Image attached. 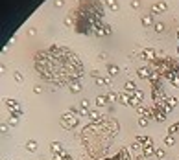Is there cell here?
<instances>
[{"mask_svg":"<svg viewBox=\"0 0 179 160\" xmlns=\"http://www.w3.org/2000/svg\"><path fill=\"white\" fill-rule=\"evenodd\" d=\"M33 66L44 81L56 87L72 85L83 76V63L79 55L59 44H52L50 48L37 52Z\"/></svg>","mask_w":179,"mask_h":160,"instance_id":"1","label":"cell"},{"mask_svg":"<svg viewBox=\"0 0 179 160\" xmlns=\"http://www.w3.org/2000/svg\"><path fill=\"white\" fill-rule=\"evenodd\" d=\"M61 123H65L66 129H74L78 125V116H72V114H63Z\"/></svg>","mask_w":179,"mask_h":160,"instance_id":"2","label":"cell"},{"mask_svg":"<svg viewBox=\"0 0 179 160\" xmlns=\"http://www.w3.org/2000/svg\"><path fill=\"white\" fill-rule=\"evenodd\" d=\"M50 151L54 153V156H56V155H63V153H65V147H63L59 142H54V144L50 145Z\"/></svg>","mask_w":179,"mask_h":160,"instance_id":"3","label":"cell"},{"mask_svg":"<svg viewBox=\"0 0 179 160\" xmlns=\"http://www.w3.org/2000/svg\"><path fill=\"white\" fill-rule=\"evenodd\" d=\"M87 116L91 118L93 122H103V118H102V114H100L98 110H89V112H87Z\"/></svg>","mask_w":179,"mask_h":160,"instance_id":"4","label":"cell"},{"mask_svg":"<svg viewBox=\"0 0 179 160\" xmlns=\"http://www.w3.org/2000/svg\"><path fill=\"white\" fill-rule=\"evenodd\" d=\"M153 151H155V149H153V140L142 145V153H144V156H150V155L153 153Z\"/></svg>","mask_w":179,"mask_h":160,"instance_id":"5","label":"cell"},{"mask_svg":"<svg viewBox=\"0 0 179 160\" xmlns=\"http://www.w3.org/2000/svg\"><path fill=\"white\" fill-rule=\"evenodd\" d=\"M37 145H39L37 140H28V142H26V149H28L30 153H35V151H37Z\"/></svg>","mask_w":179,"mask_h":160,"instance_id":"6","label":"cell"},{"mask_svg":"<svg viewBox=\"0 0 179 160\" xmlns=\"http://www.w3.org/2000/svg\"><path fill=\"white\" fill-rule=\"evenodd\" d=\"M70 90H72V92H79V90H81V83H79V79L74 81V83L70 85Z\"/></svg>","mask_w":179,"mask_h":160,"instance_id":"7","label":"cell"},{"mask_svg":"<svg viewBox=\"0 0 179 160\" xmlns=\"http://www.w3.org/2000/svg\"><path fill=\"white\" fill-rule=\"evenodd\" d=\"M174 144H175L174 136H172V134H166V136H164V145H174Z\"/></svg>","mask_w":179,"mask_h":160,"instance_id":"8","label":"cell"},{"mask_svg":"<svg viewBox=\"0 0 179 160\" xmlns=\"http://www.w3.org/2000/svg\"><path fill=\"white\" fill-rule=\"evenodd\" d=\"M8 105H9V109H11V110H15V109H17V103H15V100H8Z\"/></svg>","mask_w":179,"mask_h":160,"instance_id":"9","label":"cell"},{"mask_svg":"<svg viewBox=\"0 0 179 160\" xmlns=\"http://www.w3.org/2000/svg\"><path fill=\"white\" fill-rule=\"evenodd\" d=\"M139 125L140 127H146L148 125V118H139Z\"/></svg>","mask_w":179,"mask_h":160,"instance_id":"10","label":"cell"},{"mask_svg":"<svg viewBox=\"0 0 179 160\" xmlns=\"http://www.w3.org/2000/svg\"><path fill=\"white\" fill-rule=\"evenodd\" d=\"M155 155H157L159 158H164V149H157V151H155Z\"/></svg>","mask_w":179,"mask_h":160,"instance_id":"11","label":"cell"},{"mask_svg":"<svg viewBox=\"0 0 179 160\" xmlns=\"http://www.w3.org/2000/svg\"><path fill=\"white\" fill-rule=\"evenodd\" d=\"M96 103H98V105H100V107H103V105H105V103H107V101H105V98H102V96H100V98H98V101H96Z\"/></svg>","mask_w":179,"mask_h":160,"instance_id":"12","label":"cell"},{"mask_svg":"<svg viewBox=\"0 0 179 160\" xmlns=\"http://www.w3.org/2000/svg\"><path fill=\"white\" fill-rule=\"evenodd\" d=\"M155 120H157V122H163V120H164V114H157V116H155Z\"/></svg>","mask_w":179,"mask_h":160,"instance_id":"13","label":"cell"},{"mask_svg":"<svg viewBox=\"0 0 179 160\" xmlns=\"http://www.w3.org/2000/svg\"><path fill=\"white\" fill-rule=\"evenodd\" d=\"M175 127H177V132H179V123H175Z\"/></svg>","mask_w":179,"mask_h":160,"instance_id":"14","label":"cell"},{"mask_svg":"<svg viewBox=\"0 0 179 160\" xmlns=\"http://www.w3.org/2000/svg\"><path fill=\"white\" fill-rule=\"evenodd\" d=\"M137 160H142V158H137Z\"/></svg>","mask_w":179,"mask_h":160,"instance_id":"15","label":"cell"},{"mask_svg":"<svg viewBox=\"0 0 179 160\" xmlns=\"http://www.w3.org/2000/svg\"><path fill=\"white\" fill-rule=\"evenodd\" d=\"M4 160H8V158H4Z\"/></svg>","mask_w":179,"mask_h":160,"instance_id":"16","label":"cell"}]
</instances>
